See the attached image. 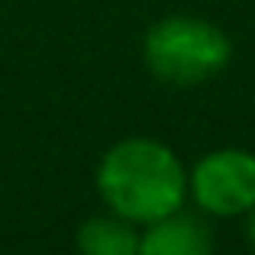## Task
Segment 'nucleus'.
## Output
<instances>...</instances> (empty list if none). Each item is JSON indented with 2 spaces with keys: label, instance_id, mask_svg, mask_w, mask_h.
Wrapping results in <instances>:
<instances>
[{
  "label": "nucleus",
  "instance_id": "nucleus-1",
  "mask_svg": "<svg viewBox=\"0 0 255 255\" xmlns=\"http://www.w3.org/2000/svg\"><path fill=\"white\" fill-rule=\"evenodd\" d=\"M97 191L110 213L149 226L181 210L187 197V171L165 142L132 136L104 152L97 165Z\"/></svg>",
  "mask_w": 255,
  "mask_h": 255
},
{
  "label": "nucleus",
  "instance_id": "nucleus-2",
  "mask_svg": "<svg viewBox=\"0 0 255 255\" xmlns=\"http://www.w3.org/2000/svg\"><path fill=\"white\" fill-rule=\"evenodd\" d=\"M145 68L171 87L217 78L233 58V42L217 23L200 16H165L142 39Z\"/></svg>",
  "mask_w": 255,
  "mask_h": 255
},
{
  "label": "nucleus",
  "instance_id": "nucleus-3",
  "mask_svg": "<svg viewBox=\"0 0 255 255\" xmlns=\"http://www.w3.org/2000/svg\"><path fill=\"white\" fill-rule=\"evenodd\" d=\"M187 194L210 217H246L255 207V155L213 149L187 174Z\"/></svg>",
  "mask_w": 255,
  "mask_h": 255
},
{
  "label": "nucleus",
  "instance_id": "nucleus-4",
  "mask_svg": "<svg viewBox=\"0 0 255 255\" xmlns=\"http://www.w3.org/2000/svg\"><path fill=\"white\" fill-rule=\"evenodd\" d=\"M136 255H213V239L200 220L178 210L139 233Z\"/></svg>",
  "mask_w": 255,
  "mask_h": 255
},
{
  "label": "nucleus",
  "instance_id": "nucleus-5",
  "mask_svg": "<svg viewBox=\"0 0 255 255\" xmlns=\"http://www.w3.org/2000/svg\"><path fill=\"white\" fill-rule=\"evenodd\" d=\"M75 243L81 255H136L139 233L129 220L117 213H100V217H87L78 226Z\"/></svg>",
  "mask_w": 255,
  "mask_h": 255
},
{
  "label": "nucleus",
  "instance_id": "nucleus-6",
  "mask_svg": "<svg viewBox=\"0 0 255 255\" xmlns=\"http://www.w3.org/2000/svg\"><path fill=\"white\" fill-rule=\"evenodd\" d=\"M246 217H249V243H252V249H255V207L246 213Z\"/></svg>",
  "mask_w": 255,
  "mask_h": 255
}]
</instances>
